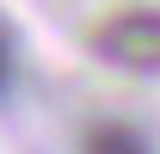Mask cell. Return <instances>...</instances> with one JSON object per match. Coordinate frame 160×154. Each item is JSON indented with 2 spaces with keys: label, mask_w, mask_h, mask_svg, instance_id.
<instances>
[{
  "label": "cell",
  "mask_w": 160,
  "mask_h": 154,
  "mask_svg": "<svg viewBox=\"0 0 160 154\" xmlns=\"http://www.w3.org/2000/svg\"><path fill=\"white\" fill-rule=\"evenodd\" d=\"M92 49L117 68H136V74H160V13L154 6H123L92 31Z\"/></svg>",
  "instance_id": "obj_1"
},
{
  "label": "cell",
  "mask_w": 160,
  "mask_h": 154,
  "mask_svg": "<svg viewBox=\"0 0 160 154\" xmlns=\"http://www.w3.org/2000/svg\"><path fill=\"white\" fill-rule=\"evenodd\" d=\"M80 154H148V136L136 123H92V130L80 136Z\"/></svg>",
  "instance_id": "obj_2"
},
{
  "label": "cell",
  "mask_w": 160,
  "mask_h": 154,
  "mask_svg": "<svg viewBox=\"0 0 160 154\" xmlns=\"http://www.w3.org/2000/svg\"><path fill=\"white\" fill-rule=\"evenodd\" d=\"M6 80H12V43H6V31H0V93H6Z\"/></svg>",
  "instance_id": "obj_3"
}]
</instances>
